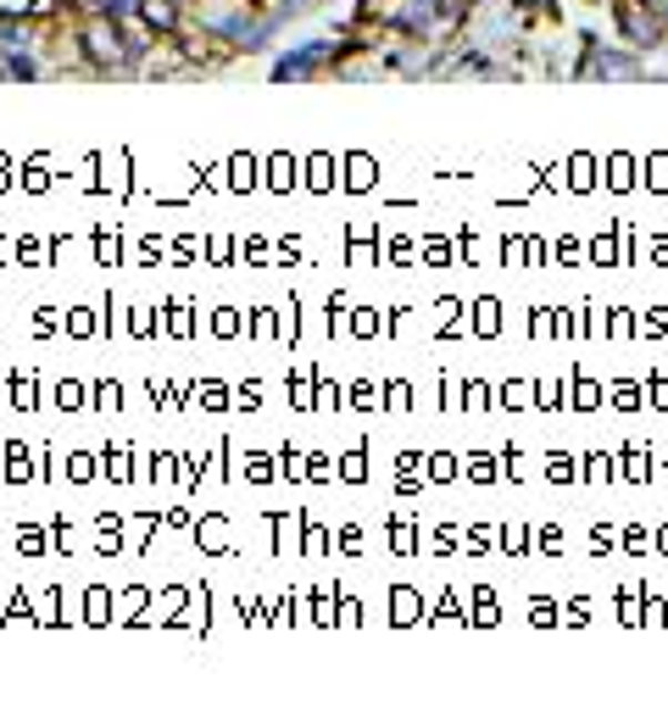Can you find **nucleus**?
Masks as SVG:
<instances>
[{
	"label": "nucleus",
	"instance_id": "nucleus-1",
	"mask_svg": "<svg viewBox=\"0 0 668 701\" xmlns=\"http://www.w3.org/2000/svg\"><path fill=\"white\" fill-rule=\"evenodd\" d=\"M323 57H328V45H301V51H290V57L273 68V79H306Z\"/></svg>",
	"mask_w": 668,
	"mask_h": 701
},
{
	"label": "nucleus",
	"instance_id": "nucleus-2",
	"mask_svg": "<svg viewBox=\"0 0 668 701\" xmlns=\"http://www.w3.org/2000/svg\"><path fill=\"white\" fill-rule=\"evenodd\" d=\"M84 45H90V57L95 62H123V45H118V34H112V23H90V34H84Z\"/></svg>",
	"mask_w": 668,
	"mask_h": 701
},
{
	"label": "nucleus",
	"instance_id": "nucleus-3",
	"mask_svg": "<svg viewBox=\"0 0 668 701\" xmlns=\"http://www.w3.org/2000/svg\"><path fill=\"white\" fill-rule=\"evenodd\" d=\"M590 73H596V79H629L635 68H629V57H613V51H601V57H590Z\"/></svg>",
	"mask_w": 668,
	"mask_h": 701
},
{
	"label": "nucleus",
	"instance_id": "nucleus-4",
	"mask_svg": "<svg viewBox=\"0 0 668 701\" xmlns=\"http://www.w3.org/2000/svg\"><path fill=\"white\" fill-rule=\"evenodd\" d=\"M7 79H40V62L34 57H7V68H0Z\"/></svg>",
	"mask_w": 668,
	"mask_h": 701
},
{
	"label": "nucleus",
	"instance_id": "nucleus-5",
	"mask_svg": "<svg viewBox=\"0 0 668 701\" xmlns=\"http://www.w3.org/2000/svg\"><path fill=\"white\" fill-rule=\"evenodd\" d=\"M95 7H107V12H112V18H129V12H134V7H140V0H95Z\"/></svg>",
	"mask_w": 668,
	"mask_h": 701
},
{
	"label": "nucleus",
	"instance_id": "nucleus-6",
	"mask_svg": "<svg viewBox=\"0 0 668 701\" xmlns=\"http://www.w3.org/2000/svg\"><path fill=\"white\" fill-rule=\"evenodd\" d=\"M306 7H317V0H284V12H306Z\"/></svg>",
	"mask_w": 668,
	"mask_h": 701
}]
</instances>
